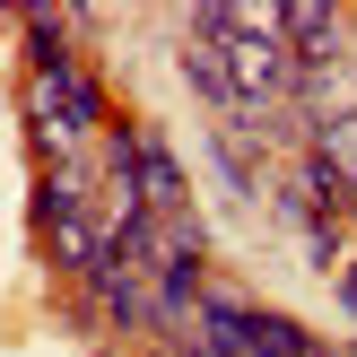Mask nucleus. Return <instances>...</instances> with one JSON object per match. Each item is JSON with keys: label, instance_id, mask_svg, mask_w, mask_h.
Instances as JSON below:
<instances>
[{"label": "nucleus", "instance_id": "nucleus-1", "mask_svg": "<svg viewBox=\"0 0 357 357\" xmlns=\"http://www.w3.org/2000/svg\"><path fill=\"white\" fill-rule=\"evenodd\" d=\"M26 122H35V149H44V166H79V149L96 139L105 105H96V79H87L79 61H44L26 87Z\"/></svg>", "mask_w": 357, "mask_h": 357}, {"label": "nucleus", "instance_id": "nucleus-2", "mask_svg": "<svg viewBox=\"0 0 357 357\" xmlns=\"http://www.w3.org/2000/svg\"><path fill=\"white\" fill-rule=\"evenodd\" d=\"M279 44H288V61H349V17L323 9V0H288L279 9Z\"/></svg>", "mask_w": 357, "mask_h": 357}, {"label": "nucleus", "instance_id": "nucleus-3", "mask_svg": "<svg viewBox=\"0 0 357 357\" xmlns=\"http://www.w3.org/2000/svg\"><path fill=\"white\" fill-rule=\"evenodd\" d=\"M183 70H192V87H201L218 114H236V122H244V96H236V79L218 70V52H209V44H192V52H183Z\"/></svg>", "mask_w": 357, "mask_h": 357}, {"label": "nucleus", "instance_id": "nucleus-4", "mask_svg": "<svg viewBox=\"0 0 357 357\" xmlns=\"http://www.w3.org/2000/svg\"><path fill=\"white\" fill-rule=\"evenodd\" d=\"M314 157L331 166V183H349V192H357V114H349V122H331V131H314Z\"/></svg>", "mask_w": 357, "mask_h": 357}]
</instances>
